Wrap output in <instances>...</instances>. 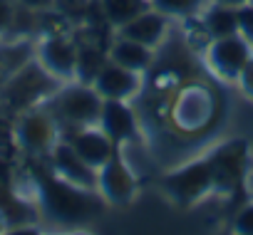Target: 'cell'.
Masks as SVG:
<instances>
[{"mask_svg": "<svg viewBox=\"0 0 253 235\" xmlns=\"http://www.w3.org/2000/svg\"><path fill=\"white\" fill-rule=\"evenodd\" d=\"M139 181L134 168L124 161V156L117 151L104 166L97 168V196L117 208L129 205L137 196Z\"/></svg>", "mask_w": 253, "mask_h": 235, "instance_id": "6", "label": "cell"}, {"mask_svg": "<svg viewBox=\"0 0 253 235\" xmlns=\"http://www.w3.org/2000/svg\"><path fill=\"white\" fill-rule=\"evenodd\" d=\"M154 52H157L154 47L142 45V42L129 40V37H122L117 33H114V40L107 47V57L112 62H117V65H122L126 69H132V72H139V74H144V72L152 69Z\"/></svg>", "mask_w": 253, "mask_h": 235, "instance_id": "15", "label": "cell"}, {"mask_svg": "<svg viewBox=\"0 0 253 235\" xmlns=\"http://www.w3.org/2000/svg\"><path fill=\"white\" fill-rule=\"evenodd\" d=\"M149 3H152V0H149Z\"/></svg>", "mask_w": 253, "mask_h": 235, "instance_id": "27", "label": "cell"}, {"mask_svg": "<svg viewBox=\"0 0 253 235\" xmlns=\"http://www.w3.org/2000/svg\"><path fill=\"white\" fill-rule=\"evenodd\" d=\"M231 230L238 235H253V201L238 208V213L231 220Z\"/></svg>", "mask_w": 253, "mask_h": 235, "instance_id": "21", "label": "cell"}, {"mask_svg": "<svg viewBox=\"0 0 253 235\" xmlns=\"http://www.w3.org/2000/svg\"><path fill=\"white\" fill-rule=\"evenodd\" d=\"M70 144H72V149L92 166V168H99V166H104L117 151H119V146L99 129V127H82V129H70V132H65L62 134Z\"/></svg>", "mask_w": 253, "mask_h": 235, "instance_id": "13", "label": "cell"}, {"mask_svg": "<svg viewBox=\"0 0 253 235\" xmlns=\"http://www.w3.org/2000/svg\"><path fill=\"white\" fill-rule=\"evenodd\" d=\"M169 25H171V18H167L164 13H159L157 8H147L144 13H139L137 18H132L129 23H124L122 28H117L114 33L122 35V37H129V40H137L142 45H149V47H159L169 33Z\"/></svg>", "mask_w": 253, "mask_h": 235, "instance_id": "14", "label": "cell"}, {"mask_svg": "<svg viewBox=\"0 0 253 235\" xmlns=\"http://www.w3.org/2000/svg\"><path fill=\"white\" fill-rule=\"evenodd\" d=\"M35 60V45L28 40H15L8 45H0V87H3L20 67Z\"/></svg>", "mask_w": 253, "mask_h": 235, "instance_id": "17", "label": "cell"}, {"mask_svg": "<svg viewBox=\"0 0 253 235\" xmlns=\"http://www.w3.org/2000/svg\"><path fill=\"white\" fill-rule=\"evenodd\" d=\"M18 5L33 10V13H45V10H52L55 8V0H15Z\"/></svg>", "mask_w": 253, "mask_h": 235, "instance_id": "25", "label": "cell"}, {"mask_svg": "<svg viewBox=\"0 0 253 235\" xmlns=\"http://www.w3.org/2000/svg\"><path fill=\"white\" fill-rule=\"evenodd\" d=\"M102 101L104 99L97 94L92 84L70 79V82H62L45 104L55 114L60 127L70 132V129H82V127H97L99 114H102Z\"/></svg>", "mask_w": 253, "mask_h": 235, "instance_id": "1", "label": "cell"}, {"mask_svg": "<svg viewBox=\"0 0 253 235\" xmlns=\"http://www.w3.org/2000/svg\"><path fill=\"white\" fill-rule=\"evenodd\" d=\"M13 20H15V5L10 0H0V35L13 30Z\"/></svg>", "mask_w": 253, "mask_h": 235, "instance_id": "24", "label": "cell"}, {"mask_svg": "<svg viewBox=\"0 0 253 235\" xmlns=\"http://www.w3.org/2000/svg\"><path fill=\"white\" fill-rule=\"evenodd\" d=\"M35 60L57 82H70L77 74L80 45L67 35H47L35 45Z\"/></svg>", "mask_w": 253, "mask_h": 235, "instance_id": "8", "label": "cell"}, {"mask_svg": "<svg viewBox=\"0 0 253 235\" xmlns=\"http://www.w3.org/2000/svg\"><path fill=\"white\" fill-rule=\"evenodd\" d=\"M60 84L62 82H57L38 60H30L0 87V99L15 111H25L30 106L45 104Z\"/></svg>", "mask_w": 253, "mask_h": 235, "instance_id": "2", "label": "cell"}, {"mask_svg": "<svg viewBox=\"0 0 253 235\" xmlns=\"http://www.w3.org/2000/svg\"><path fill=\"white\" fill-rule=\"evenodd\" d=\"M40 193L45 210L60 223H80L84 218V208H89L87 198L92 196V191L75 188L55 173L40 181Z\"/></svg>", "mask_w": 253, "mask_h": 235, "instance_id": "5", "label": "cell"}, {"mask_svg": "<svg viewBox=\"0 0 253 235\" xmlns=\"http://www.w3.org/2000/svg\"><path fill=\"white\" fill-rule=\"evenodd\" d=\"M236 84L241 87L243 97H246L248 101H253V55H251V60L243 65V69H241V74H238Z\"/></svg>", "mask_w": 253, "mask_h": 235, "instance_id": "23", "label": "cell"}, {"mask_svg": "<svg viewBox=\"0 0 253 235\" xmlns=\"http://www.w3.org/2000/svg\"><path fill=\"white\" fill-rule=\"evenodd\" d=\"M104 62H107V52H99V47H84V45H80V60H77V74H75V79L92 84V79L97 77V72L102 69Z\"/></svg>", "mask_w": 253, "mask_h": 235, "instance_id": "20", "label": "cell"}, {"mask_svg": "<svg viewBox=\"0 0 253 235\" xmlns=\"http://www.w3.org/2000/svg\"><path fill=\"white\" fill-rule=\"evenodd\" d=\"M119 149L126 144H134L139 136V119L137 111L132 109L129 101L124 99H104L102 101V114H99V124H97Z\"/></svg>", "mask_w": 253, "mask_h": 235, "instance_id": "10", "label": "cell"}, {"mask_svg": "<svg viewBox=\"0 0 253 235\" xmlns=\"http://www.w3.org/2000/svg\"><path fill=\"white\" fill-rule=\"evenodd\" d=\"M47 161H50V168L57 178L67 181L70 186L75 188H82V191H92L97 193V168H92L75 149L72 144L62 136L52 151L47 154Z\"/></svg>", "mask_w": 253, "mask_h": 235, "instance_id": "9", "label": "cell"}, {"mask_svg": "<svg viewBox=\"0 0 253 235\" xmlns=\"http://www.w3.org/2000/svg\"><path fill=\"white\" fill-rule=\"evenodd\" d=\"M209 161L213 168V191H233L246 173V164H248L246 141H228L218 146L209 156Z\"/></svg>", "mask_w": 253, "mask_h": 235, "instance_id": "11", "label": "cell"}, {"mask_svg": "<svg viewBox=\"0 0 253 235\" xmlns=\"http://www.w3.org/2000/svg\"><path fill=\"white\" fill-rule=\"evenodd\" d=\"M13 136L20 151H25L28 156H47L62 139V127L47 104H38L18 114Z\"/></svg>", "mask_w": 253, "mask_h": 235, "instance_id": "3", "label": "cell"}, {"mask_svg": "<svg viewBox=\"0 0 253 235\" xmlns=\"http://www.w3.org/2000/svg\"><path fill=\"white\" fill-rule=\"evenodd\" d=\"M92 87L97 89V94L102 99H124V101H129L142 92V74L126 69V67H122V65H117L107 57V62L102 65L97 77L92 79Z\"/></svg>", "mask_w": 253, "mask_h": 235, "instance_id": "12", "label": "cell"}, {"mask_svg": "<svg viewBox=\"0 0 253 235\" xmlns=\"http://www.w3.org/2000/svg\"><path fill=\"white\" fill-rule=\"evenodd\" d=\"M152 3L149 0H97V8L109 28H122L139 13H144Z\"/></svg>", "mask_w": 253, "mask_h": 235, "instance_id": "18", "label": "cell"}, {"mask_svg": "<svg viewBox=\"0 0 253 235\" xmlns=\"http://www.w3.org/2000/svg\"><path fill=\"white\" fill-rule=\"evenodd\" d=\"M238 33L253 45V3L238 8Z\"/></svg>", "mask_w": 253, "mask_h": 235, "instance_id": "22", "label": "cell"}, {"mask_svg": "<svg viewBox=\"0 0 253 235\" xmlns=\"http://www.w3.org/2000/svg\"><path fill=\"white\" fill-rule=\"evenodd\" d=\"M251 55H253V45L241 33L206 42V65L223 82H236L243 65L251 60Z\"/></svg>", "mask_w": 253, "mask_h": 235, "instance_id": "7", "label": "cell"}, {"mask_svg": "<svg viewBox=\"0 0 253 235\" xmlns=\"http://www.w3.org/2000/svg\"><path fill=\"white\" fill-rule=\"evenodd\" d=\"M199 20H201V30L206 33V40H218L238 33V8L216 3V0H211L206 5Z\"/></svg>", "mask_w": 253, "mask_h": 235, "instance_id": "16", "label": "cell"}, {"mask_svg": "<svg viewBox=\"0 0 253 235\" xmlns=\"http://www.w3.org/2000/svg\"><path fill=\"white\" fill-rule=\"evenodd\" d=\"M164 191L181 208L194 205L204 196H209L213 191V168H211L209 156L206 159H194V161L184 164L181 168L167 173Z\"/></svg>", "mask_w": 253, "mask_h": 235, "instance_id": "4", "label": "cell"}, {"mask_svg": "<svg viewBox=\"0 0 253 235\" xmlns=\"http://www.w3.org/2000/svg\"><path fill=\"white\" fill-rule=\"evenodd\" d=\"M211 0H152V8L164 13L171 20H191L199 18Z\"/></svg>", "mask_w": 253, "mask_h": 235, "instance_id": "19", "label": "cell"}, {"mask_svg": "<svg viewBox=\"0 0 253 235\" xmlns=\"http://www.w3.org/2000/svg\"><path fill=\"white\" fill-rule=\"evenodd\" d=\"M216 3H223V5H231V8H243V5L253 3V0H216Z\"/></svg>", "mask_w": 253, "mask_h": 235, "instance_id": "26", "label": "cell"}]
</instances>
